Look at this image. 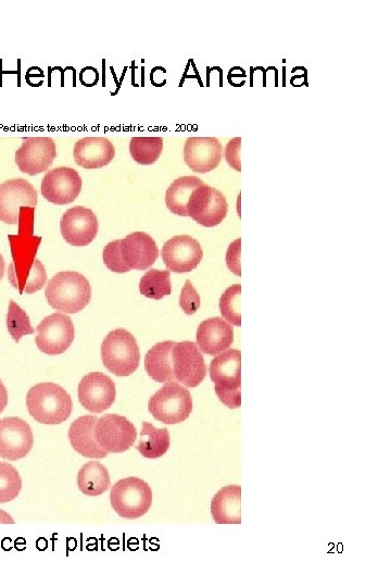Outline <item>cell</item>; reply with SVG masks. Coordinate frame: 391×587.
Here are the masks:
<instances>
[{"mask_svg": "<svg viewBox=\"0 0 391 587\" xmlns=\"http://www.w3.org/2000/svg\"><path fill=\"white\" fill-rule=\"evenodd\" d=\"M34 211L35 208H21L19 234L9 236L14 261L9 266L8 278L21 295L39 292L47 282L45 267L35 258L42 239L33 235Z\"/></svg>", "mask_w": 391, "mask_h": 587, "instance_id": "6da1fadb", "label": "cell"}, {"mask_svg": "<svg viewBox=\"0 0 391 587\" xmlns=\"http://www.w3.org/2000/svg\"><path fill=\"white\" fill-rule=\"evenodd\" d=\"M158 256L155 240L144 232L131 233L123 240L109 243L104 249L105 265L116 273L147 270L154 266Z\"/></svg>", "mask_w": 391, "mask_h": 587, "instance_id": "7a4b0ae2", "label": "cell"}, {"mask_svg": "<svg viewBox=\"0 0 391 587\" xmlns=\"http://www.w3.org/2000/svg\"><path fill=\"white\" fill-rule=\"evenodd\" d=\"M45 296L50 307L65 314H78L90 304L92 287L79 272H59L48 282Z\"/></svg>", "mask_w": 391, "mask_h": 587, "instance_id": "3957f363", "label": "cell"}, {"mask_svg": "<svg viewBox=\"0 0 391 587\" xmlns=\"http://www.w3.org/2000/svg\"><path fill=\"white\" fill-rule=\"evenodd\" d=\"M27 407L32 418L46 426H57L69 419L73 404L70 395L55 383H40L27 396Z\"/></svg>", "mask_w": 391, "mask_h": 587, "instance_id": "277c9868", "label": "cell"}, {"mask_svg": "<svg viewBox=\"0 0 391 587\" xmlns=\"http://www.w3.org/2000/svg\"><path fill=\"white\" fill-rule=\"evenodd\" d=\"M210 377L216 384V393L226 407L242 405V353L227 349L211 361Z\"/></svg>", "mask_w": 391, "mask_h": 587, "instance_id": "5b68a950", "label": "cell"}, {"mask_svg": "<svg viewBox=\"0 0 391 587\" xmlns=\"http://www.w3.org/2000/svg\"><path fill=\"white\" fill-rule=\"evenodd\" d=\"M102 359L109 372L117 377H129L140 367V347L133 334L117 329L105 337Z\"/></svg>", "mask_w": 391, "mask_h": 587, "instance_id": "8992f818", "label": "cell"}, {"mask_svg": "<svg viewBox=\"0 0 391 587\" xmlns=\"http://www.w3.org/2000/svg\"><path fill=\"white\" fill-rule=\"evenodd\" d=\"M148 409L157 421L173 426L191 416L193 398L184 386L176 382H168L150 398Z\"/></svg>", "mask_w": 391, "mask_h": 587, "instance_id": "52a82bcc", "label": "cell"}, {"mask_svg": "<svg viewBox=\"0 0 391 587\" xmlns=\"http://www.w3.org/2000/svg\"><path fill=\"white\" fill-rule=\"evenodd\" d=\"M110 501L113 510L124 519L143 517L153 504V492L143 480L131 477L113 485Z\"/></svg>", "mask_w": 391, "mask_h": 587, "instance_id": "ba28073f", "label": "cell"}, {"mask_svg": "<svg viewBox=\"0 0 391 587\" xmlns=\"http://www.w3.org/2000/svg\"><path fill=\"white\" fill-rule=\"evenodd\" d=\"M174 382L197 387L207 377L208 368L198 345L194 342L175 343L171 348Z\"/></svg>", "mask_w": 391, "mask_h": 587, "instance_id": "9c48e42d", "label": "cell"}, {"mask_svg": "<svg viewBox=\"0 0 391 587\" xmlns=\"http://www.w3.org/2000/svg\"><path fill=\"white\" fill-rule=\"evenodd\" d=\"M227 210L229 205L225 196L205 183L193 192L187 207L188 217L205 228L219 226L226 218Z\"/></svg>", "mask_w": 391, "mask_h": 587, "instance_id": "30bf717a", "label": "cell"}, {"mask_svg": "<svg viewBox=\"0 0 391 587\" xmlns=\"http://www.w3.org/2000/svg\"><path fill=\"white\" fill-rule=\"evenodd\" d=\"M95 439L107 454H122L134 445L137 431L125 417L106 415L95 424Z\"/></svg>", "mask_w": 391, "mask_h": 587, "instance_id": "8fae6325", "label": "cell"}, {"mask_svg": "<svg viewBox=\"0 0 391 587\" xmlns=\"http://www.w3.org/2000/svg\"><path fill=\"white\" fill-rule=\"evenodd\" d=\"M35 343L40 351L49 356L66 353L74 341L72 320L62 314L46 317L36 328Z\"/></svg>", "mask_w": 391, "mask_h": 587, "instance_id": "7c38bea8", "label": "cell"}, {"mask_svg": "<svg viewBox=\"0 0 391 587\" xmlns=\"http://www.w3.org/2000/svg\"><path fill=\"white\" fill-rule=\"evenodd\" d=\"M57 157L56 143L50 137L24 139L16 152V164L21 172L34 177L48 170Z\"/></svg>", "mask_w": 391, "mask_h": 587, "instance_id": "4fadbf2b", "label": "cell"}, {"mask_svg": "<svg viewBox=\"0 0 391 587\" xmlns=\"http://www.w3.org/2000/svg\"><path fill=\"white\" fill-rule=\"evenodd\" d=\"M34 445V435L27 421L18 417L0 420V457L16 461L27 457Z\"/></svg>", "mask_w": 391, "mask_h": 587, "instance_id": "5bb4252c", "label": "cell"}, {"mask_svg": "<svg viewBox=\"0 0 391 587\" xmlns=\"http://www.w3.org/2000/svg\"><path fill=\"white\" fill-rule=\"evenodd\" d=\"M36 205L37 192L28 181L15 179L0 185V221L14 226L19 222L21 208Z\"/></svg>", "mask_w": 391, "mask_h": 587, "instance_id": "9a60e30c", "label": "cell"}, {"mask_svg": "<svg viewBox=\"0 0 391 587\" xmlns=\"http://www.w3.org/2000/svg\"><path fill=\"white\" fill-rule=\"evenodd\" d=\"M41 190L49 203L68 205L81 194L82 179L77 170L67 167L56 168L46 173Z\"/></svg>", "mask_w": 391, "mask_h": 587, "instance_id": "2e32d148", "label": "cell"}, {"mask_svg": "<svg viewBox=\"0 0 391 587\" xmlns=\"http://www.w3.org/2000/svg\"><path fill=\"white\" fill-rule=\"evenodd\" d=\"M161 256L168 271L187 273L197 268L203 260L204 251L192 236L179 235L163 245Z\"/></svg>", "mask_w": 391, "mask_h": 587, "instance_id": "e0dca14e", "label": "cell"}, {"mask_svg": "<svg viewBox=\"0 0 391 587\" xmlns=\"http://www.w3.org/2000/svg\"><path fill=\"white\" fill-rule=\"evenodd\" d=\"M79 401L93 414H102L116 401V384L102 372L87 374L79 384Z\"/></svg>", "mask_w": 391, "mask_h": 587, "instance_id": "ac0fdd59", "label": "cell"}, {"mask_svg": "<svg viewBox=\"0 0 391 587\" xmlns=\"http://www.w3.org/2000/svg\"><path fill=\"white\" fill-rule=\"evenodd\" d=\"M98 227L94 212L81 206L67 210L60 222L63 239L72 246L90 245L95 240Z\"/></svg>", "mask_w": 391, "mask_h": 587, "instance_id": "d6986e66", "label": "cell"}, {"mask_svg": "<svg viewBox=\"0 0 391 587\" xmlns=\"http://www.w3.org/2000/svg\"><path fill=\"white\" fill-rule=\"evenodd\" d=\"M222 156V144L216 137H188L184 146L186 165L196 173L216 169Z\"/></svg>", "mask_w": 391, "mask_h": 587, "instance_id": "ffe728a7", "label": "cell"}, {"mask_svg": "<svg viewBox=\"0 0 391 587\" xmlns=\"http://www.w3.org/2000/svg\"><path fill=\"white\" fill-rule=\"evenodd\" d=\"M234 342V329L221 318H211L200 324L197 331V345L201 352L218 356L229 349Z\"/></svg>", "mask_w": 391, "mask_h": 587, "instance_id": "44dd1931", "label": "cell"}, {"mask_svg": "<svg viewBox=\"0 0 391 587\" xmlns=\"http://www.w3.org/2000/svg\"><path fill=\"white\" fill-rule=\"evenodd\" d=\"M74 160L84 169L108 166L116 156L115 146L105 137H85L75 143Z\"/></svg>", "mask_w": 391, "mask_h": 587, "instance_id": "7402d4cb", "label": "cell"}, {"mask_svg": "<svg viewBox=\"0 0 391 587\" xmlns=\"http://www.w3.org/2000/svg\"><path fill=\"white\" fill-rule=\"evenodd\" d=\"M95 416H83L75 420L69 430V440L74 451L85 458L103 459L107 453L95 439Z\"/></svg>", "mask_w": 391, "mask_h": 587, "instance_id": "603a6c76", "label": "cell"}, {"mask_svg": "<svg viewBox=\"0 0 391 587\" xmlns=\"http://www.w3.org/2000/svg\"><path fill=\"white\" fill-rule=\"evenodd\" d=\"M211 515L217 524L242 523V487H223L212 499Z\"/></svg>", "mask_w": 391, "mask_h": 587, "instance_id": "cb8c5ba5", "label": "cell"}, {"mask_svg": "<svg viewBox=\"0 0 391 587\" xmlns=\"http://www.w3.org/2000/svg\"><path fill=\"white\" fill-rule=\"evenodd\" d=\"M174 342L156 344L145 357V369L148 376L158 383L174 382L171 348Z\"/></svg>", "mask_w": 391, "mask_h": 587, "instance_id": "d4e9b609", "label": "cell"}, {"mask_svg": "<svg viewBox=\"0 0 391 587\" xmlns=\"http://www.w3.org/2000/svg\"><path fill=\"white\" fill-rule=\"evenodd\" d=\"M204 181L197 177H182L175 180L166 193V204L172 214L181 217H188V202L193 192Z\"/></svg>", "mask_w": 391, "mask_h": 587, "instance_id": "484cf974", "label": "cell"}, {"mask_svg": "<svg viewBox=\"0 0 391 587\" xmlns=\"http://www.w3.org/2000/svg\"><path fill=\"white\" fill-rule=\"evenodd\" d=\"M80 491L87 496H99L111 485L107 468L98 461L87 462L78 474Z\"/></svg>", "mask_w": 391, "mask_h": 587, "instance_id": "4316f807", "label": "cell"}, {"mask_svg": "<svg viewBox=\"0 0 391 587\" xmlns=\"http://www.w3.org/2000/svg\"><path fill=\"white\" fill-rule=\"evenodd\" d=\"M171 444L168 429H157L149 422H143L141 441L136 449L147 459H158L169 451Z\"/></svg>", "mask_w": 391, "mask_h": 587, "instance_id": "83f0119b", "label": "cell"}, {"mask_svg": "<svg viewBox=\"0 0 391 587\" xmlns=\"http://www.w3.org/2000/svg\"><path fill=\"white\" fill-rule=\"evenodd\" d=\"M163 149L162 137H133L130 153L137 164L149 166L155 164Z\"/></svg>", "mask_w": 391, "mask_h": 587, "instance_id": "f1b7e54d", "label": "cell"}, {"mask_svg": "<svg viewBox=\"0 0 391 587\" xmlns=\"http://www.w3.org/2000/svg\"><path fill=\"white\" fill-rule=\"evenodd\" d=\"M140 292L145 297L155 299V301H160L163 297L170 295V271L149 270L140 282Z\"/></svg>", "mask_w": 391, "mask_h": 587, "instance_id": "f546056e", "label": "cell"}, {"mask_svg": "<svg viewBox=\"0 0 391 587\" xmlns=\"http://www.w3.org/2000/svg\"><path fill=\"white\" fill-rule=\"evenodd\" d=\"M22 489V480L15 467L0 462V504H6L16 499Z\"/></svg>", "mask_w": 391, "mask_h": 587, "instance_id": "4dcf8cb0", "label": "cell"}, {"mask_svg": "<svg viewBox=\"0 0 391 587\" xmlns=\"http://www.w3.org/2000/svg\"><path fill=\"white\" fill-rule=\"evenodd\" d=\"M7 328L16 343H19L24 335H31L35 332L27 312L14 301L9 303Z\"/></svg>", "mask_w": 391, "mask_h": 587, "instance_id": "1f68e13d", "label": "cell"}, {"mask_svg": "<svg viewBox=\"0 0 391 587\" xmlns=\"http://www.w3.org/2000/svg\"><path fill=\"white\" fill-rule=\"evenodd\" d=\"M241 294L242 286L236 284L231 286L230 289H227L220 299V309L223 318L237 327L242 326Z\"/></svg>", "mask_w": 391, "mask_h": 587, "instance_id": "d6a6232c", "label": "cell"}, {"mask_svg": "<svg viewBox=\"0 0 391 587\" xmlns=\"http://www.w3.org/2000/svg\"><path fill=\"white\" fill-rule=\"evenodd\" d=\"M180 305L186 315L196 314L201 305V299L192 282L187 280L180 297Z\"/></svg>", "mask_w": 391, "mask_h": 587, "instance_id": "836d02e7", "label": "cell"}, {"mask_svg": "<svg viewBox=\"0 0 391 587\" xmlns=\"http://www.w3.org/2000/svg\"><path fill=\"white\" fill-rule=\"evenodd\" d=\"M242 139L241 137H236V139H233L229 142V144H227V146L224 149V158L227 162H229V165L237 170L238 172H241L242 167H241V147H242Z\"/></svg>", "mask_w": 391, "mask_h": 587, "instance_id": "e575fe53", "label": "cell"}, {"mask_svg": "<svg viewBox=\"0 0 391 587\" xmlns=\"http://www.w3.org/2000/svg\"><path fill=\"white\" fill-rule=\"evenodd\" d=\"M241 245L242 240H236L231 244L229 252H227L226 255L227 266H229L230 270L238 277H241V260H239L241 259Z\"/></svg>", "mask_w": 391, "mask_h": 587, "instance_id": "d590c367", "label": "cell"}, {"mask_svg": "<svg viewBox=\"0 0 391 587\" xmlns=\"http://www.w3.org/2000/svg\"><path fill=\"white\" fill-rule=\"evenodd\" d=\"M8 405V392L2 381H0V414L6 409Z\"/></svg>", "mask_w": 391, "mask_h": 587, "instance_id": "8d00e7d4", "label": "cell"}, {"mask_svg": "<svg viewBox=\"0 0 391 587\" xmlns=\"http://www.w3.org/2000/svg\"><path fill=\"white\" fill-rule=\"evenodd\" d=\"M0 524H15V520L7 512L0 509Z\"/></svg>", "mask_w": 391, "mask_h": 587, "instance_id": "74e56055", "label": "cell"}, {"mask_svg": "<svg viewBox=\"0 0 391 587\" xmlns=\"http://www.w3.org/2000/svg\"><path fill=\"white\" fill-rule=\"evenodd\" d=\"M5 268H6V265H5L4 257L2 256V254H0V281H2L4 278Z\"/></svg>", "mask_w": 391, "mask_h": 587, "instance_id": "f35d334b", "label": "cell"}]
</instances>
